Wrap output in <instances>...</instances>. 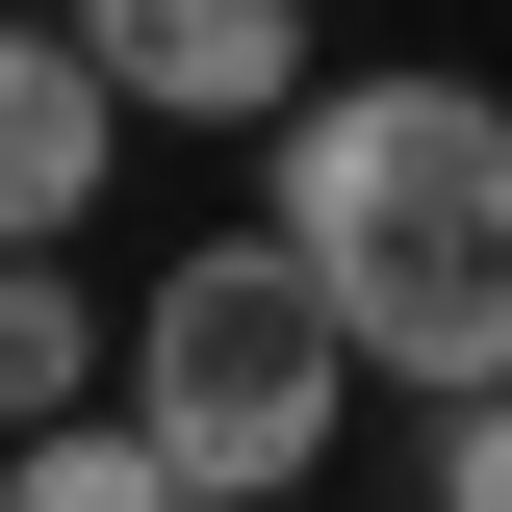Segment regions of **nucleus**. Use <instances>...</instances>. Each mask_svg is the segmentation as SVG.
Listing matches in <instances>:
<instances>
[{"instance_id": "obj_3", "label": "nucleus", "mask_w": 512, "mask_h": 512, "mask_svg": "<svg viewBox=\"0 0 512 512\" xmlns=\"http://www.w3.org/2000/svg\"><path fill=\"white\" fill-rule=\"evenodd\" d=\"M154 128H282L308 103V0H52Z\"/></svg>"}, {"instance_id": "obj_2", "label": "nucleus", "mask_w": 512, "mask_h": 512, "mask_svg": "<svg viewBox=\"0 0 512 512\" xmlns=\"http://www.w3.org/2000/svg\"><path fill=\"white\" fill-rule=\"evenodd\" d=\"M359 308H333L282 231H205V256H154V308H128V436L180 461L205 512H282L333 461V410H359Z\"/></svg>"}, {"instance_id": "obj_5", "label": "nucleus", "mask_w": 512, "mask_h": 512, "mask_svg": "<svg viewBox=\"0 0 512 512\" xmlns=\"http://www.w3.org/2000/svg\"><path fill=\"white\" fill-rule=\"evenodd\" d=\"M0 410H26V436L128 410V333H103V282H77V256H26V282H0Z\"/></svg>"}, {"instance_id": "obj_4", "label": "nucleus", "mask_w": 512, "mask_h": 512, "mask_svg": "<svg viewBox=\"0 0 512 512\" xmlns=\"http://www.w3.org/2000/svg\"><path fill=\"white\" fill-rule=\"evenodd\" d=\"M103 154H128V77L77 52V26H26V52H0V205H26V256H77Z\"/></svg>"}, {"instance_id": "obj_6", "label": "nucleus", "mask_w": 512, "mask_h": 512, "mask_svg": "<svg viewBox=\"0 0 512 512\" xmlns=\"http://www.w3.org/2000/svg\"><path fill=\"white\" fill-rule=\"evenodd\" d=\"M0 512H205V487L128 436V410H77V436H26V461H0Z\"/></svg>"}, {"instance_id": "obj_7", "label": "nucleus", "mask_w": 512, "mask_h": 512, "mask_svg": "<svg viewBox=\"0 0 512 512\" xmlns=\"http://www.w3.org/2000/svg\"><path fill=\"white\" fill-rule=\"evenodd\" d=\"M436 512H512V384H487V410H436Z\"/></svg>"}, {"instance_id": "obj_1", "label": "nucleus", "mask_w": 512, "mask_h": 512, "mask_svg": "<svg viewBox=\"0 0 512 512\" xmlns=\"http://www.w3.org/2000/svg\"><path fill=\"white\" fill-rule=\"evenodd\" d=\"M256 231L359 308L384 384H436V410L512 384V103H487V77H308Z\"/></svg>"}]
</instances>
